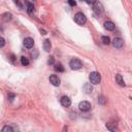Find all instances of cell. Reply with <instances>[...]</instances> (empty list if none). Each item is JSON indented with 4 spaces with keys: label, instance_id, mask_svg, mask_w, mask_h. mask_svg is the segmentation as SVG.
I'll return each instance as SVG.
<instances>
[{
    "label": "cell",
    "instance_id": "1",
    "mask_svg": "<svg viewBox=\"0 0 132 132\" xmlns=\"http://www.w3.org/2000/svg\"><path fill=\"white\" fill-rule=\"evenodd\" d=\"M74 22H75L77 25L82 26V25L86 24L87 18H86V15H85L82 12H77V13H75V15H74Z\"/></svg>",
    "mask_w": 132,
    "mask_h": 132
},
{
    "label": "cell",
    "instance_id": "2",
    "mask_svg": "<svg viewBox=\"0 0 132 132\" xmlns=\"http://www.w3.org/2000/svg\"><path fill=\"white\" fill-rule=\"evenodd\" d=\"M69 66L72 70H78L82 67V63L79 59H76V58H73L72 60H70L69 62Z\"/></svg>",
    "mask_w": 132,
    "mask_h": 132
},
{
    "label": "cell",
    "instance_id": "3",
    "mask_svg": "<svg viewBox=\"0 0 132 132\" xmlns=\"http://www.w3.org/2000/svg\"><path fill=\"white\" fill-rule=\"evenodd\" d=\"M89 79H90V82H91V84H93V85H98V84L100 82V80H101V76H100V74H99L98 72L93 71V72L90 73Z\"/></svg>",
    "mask_w": 132,
    "mask_h": 132
},
{
    "label": "cell",
    "instance_id": "4",
    "mask_svg": "<svg viewBox=\"0 0 132 132\" xmlns=\"http://www.w3.org/2000/svg\"><path fill=\"white\" fill-rule=\"evenodd\" d=\"M94 6H93V10H94V12L96 13V14H101L102 12H103V6H102V4H101V2H99V1H95L94 3Z\"/></svg>",
    "mask_w": 132,
    "mask_h": 132
},
{
    "label": "cell",
    "instance_id": "5",
    "mask_svg": "<svg viewBox=\"0 0 132 132\" xmlns=\"http://www.w3.org/2000/svg\"><path fill=\"white\" fill-rule=\"evenodd\" d=\"M78 107L81 111H88L91 108V104H90L89 101H81V102H79Z\"/></svg>",
    "mask_w": 132,
    "mask_h": 132
},
{
    "label": "cell",
    "instance_id": "6",
    "mask_svg": "<svg viewBox=\"0 0 132 132\" xmlns=\"http://www.w3.org/2000/svg\"><path fill=\"white\" fill-rule=\"evenodd\" d=\"M112 45L116 47V48H122L124 46V40L120 37H117L112 40Z\"/></svg>",
    "mask_w": 132,
    "mask_h": 132
},
{
    "label": "cell",
    "instance_id": "7",
    "mask_svg": "<svg viewBox=\"0 0 132 132\" xmlns=\"http://www.w3.org/2000/svg\"><path fill=\"white\" fill-rule=\"evenodd\" d=\"M50 82H51L53 86L58 87V86H60V78L58 77V75L52 74V75L50 76Z\"/></svg>",
    "mask_w": 132,
    "mask_h": 132
},
{
    "label": "cell",
    "instance_id": "8",
    "mask_svg": "<svg viewBox=\"0 0 132 132\" xmlns=\"http://www.w3.org/2000/svg\"><path fill=\"white\" fill-rule=\"evenodd\" d=\"M24 45H25V47H27V48H31L33 45H34V40H33V38H31V37H26L25 39H24Z\"/></svg>",
    "mask_w": 132,
    "mask_h": 132
},
{
    "label": "cell",
    "instance_id": "9",
    "mask_svg": "<svg viewBox=\"0 0 132 132\" xmlns=\"http://www.w3.org/2000/svg\"><path fill=\"white\" fill-rule=\"evenodd\" d=\"M60 102H61V104H62L64 107H68V106H70V104H71V100H70V98L67 97V96H63V97L60 99Z\"/></svg>",
    "mask_w": 132,
    "mask_h": 132
},
{
    "label": "cell",
    "instance_id": "10",
    "mask_svg": "<svg viewBox=\"0 0 132 132\" xmlns=\"http://www.w3.org/2000/svg\"><path fill=\"white\" fill-rule=\"evenodd\" d=\"M104 28H105L106 30H108V31H112V30H114L116 25H114L112 22L107 21V22H105V23H104Z\"/></svg>",
    "mask_w": 132,
    "mask_h": 132
},
{
    "label": "cell",
    "instance_id": "11",
    "mask_svg": "<svg viewBox=\"0 0 132 132\" xmlns=\"http://www.w3.org/2000/svg\"><path fill=\"white\" fill-rule=\"evenodd\" d=\"M51 47H52V44H51L50 39H45V40L43 41V50H44L45 52H50Z\"/></svg>",
    "mask_w": 132,
    "mask_h": 132
},
{
    "label": "cell",
    "instance_id": "12",
    "mask_svg": "<svg viewBox=\"0 0 132 132\" xmlns=\"http://www.w3.org/2000/svg\"><path fill=\"white\" fill-rule=\"evenodd\" d=\"M116 80H117V82L121 87H125V82H124V79H123V77H122L121 74H116Z\"/></svg>",
    "mask_w": 132,
    "mask_h": 132
},
{
    "label": "cell",
    "instance_id": "13",
    "mask_svg": "<svg viewBox=\"0 0 132 132\" xmlns=\"http://www.w3.org/2000/svg\"><path fill=\"white\" fill-rule=\"evenodd\" d=\"M27 11L29 14H32L34 12V5L30 2H27Z\"/></svg>",
    "mask_w": 132,
    "mask_h": 132
},
{
    "label": "cell",
    "instance_id": "14",
    "mask_svg": "<svg viewBox=\"0 0 132 132\" xmlns=\"http://www.w3.org/2000/svg\"><path fill=\"white\" fill-rule=\"evenodd\" d=\"M21 64H22L23 66H28V65L30 64V61H29L28 58H26V57H21Z\"/></svg>",
    "mask_w": 132,
    "mask_h": 132
},
{
    "label": "cell",
    "instance_id": "15",
    "mask_svg": "<svg viewBox=\"0 0 132 132\" xmlns=\"http://www.w3.org/2000/svg\"><path fill=\"white\" fill-rule=\"evenodd\" d=\"M55 70L58 71V72H63V71H64V67H63V65H62L61 63H58V64H56V66H55Z\"/></svg>",
    "mask_w": 132,
    "mask_h": 132
},
{
    "label": "cell",
    "instance_id": "16",
    "mask_svg": "<svg viewBox=\"0 0 132 132\" xmlns=\"http://www.w3.org/2000/svg\"><path fill=\"white\" fill-rule=\"evenodd\" d=\"M1 132H14V131H13V129H12V127H11V126L6 125V126H4V127L2 128Z\"/></svg>",
    "mask_w": 132,
    "mask_h": 132
},
{
    "label": "cell",
    "instance_id": "17",
    "mask_svg": "<svg viewBox=\"0 0 132 132\" xmlns=\"http://www.w3.org/2000/svg\"><path fill=\"white\" fill-rule=\"evenodd\" d=\"M101 41L103 44H109L110 43V39L108 36H102L101 37Z\"/></svg>",
    "mask_w": 132,
    "mask_h": 132
},
{
    "label": "cell",
    "instance_id": "18",
    "mask_svg": "<svg viewBox=\"0 0 132 132\" xmlns=\"http://www.w3.org/2000/svg\"><path fill=\"white\" fill-rule=\"evenodd\" d=\"M106 128H107V129H109L111 132H118V129H117V127L112 126L111 124H106Z\"/></svg>",
    "mask_w": 132,
    "mask_h": 132
},
{
    "label": "cell",
    "instance_id": "19",
    "mask_svg": "<svg viewBox=\"0 0 132 132\" xmlns=\"http://www.w3.org/2000/svg\"><path fill=\"white\" fill-rule=\"evenodd\" d=\"M85 89L87 90L86 93H91V92H92V87H91V85H86V86H85Z\"/></svg>",
    "mask_w": 132,
    "mask_h": 132
},
{
    "label": "cell",
    "instance_id": "20",
    "mask_svg": "<svg viewBox=\"0 0 132 132\" xmlns=\"http://www.w3.org/2000/svg\"><path fill=\"white\" fill-rule=\"evenodd\" d=\"M4 45H5V40H4L3 37L0 36V47H3Z\"/></svg>",
    "mask_w": 132,
    "mask_h": 132
},
{
    "label": "cell",
    "instance_id": "21",
    "mask_svg": "<svg viewBox=\"0 0 132 132\" xmlns=\"http://www.w3.org/2000/svg\"><path fill=\"white\" fill-rule=\"evenodd\" d=\"M54 62H55L54 57H50V59H48V61H47V64H48V65H53Z\"/></svg>",
    "mask_w": 132,
    "mask_h": 132
},
{
    "label": "cell",
    "instance_id": "22",
    "mask_svg": "<svg viewBox=\"0 0 132 132\" xmlns=\"http://www.w3.org/2000/svg\"><path fill=\"white\" fill-rule=\"evenodd\" d=\"M8 99H9L10 101H12V100L14 99V94H11V93L8 94Z\"/></svg>",
    "mask_w": 132,
    "mask_h": 132
},
{
    "label": "cell",
    "instance_id": "23",
    "mask_svg": "<svg viewBox=\"0 0 132 132\" xmlns=\"http://www.w3.org/2000/svg\"><path fill=\"white\" fill-rule=\"evenodd\" d=\"M68 3H69V5H71V6H75V5H76V2H75V1H72V0H69Z\"/></svg>",
    "mask_w": 132,
    "mask_h": 132
},
{
    "label": "cell",
    "instance_id": "24",
    "mask_svg": "<svg viewBox=\"0 0 132 132\" xmlns=\"http://www.w3.org/2000/svg\"><path fill=\"white\" fill-rule=\"evenodd\" d=\"M10 61H11V63H14V55H10Z\"/></svg>",
    "mask_w": 132,
    "mask_h": 132
},
{
    "label": "cell",
    "instance_id": "25",
    "mask_svg": "<svg viewBox=\"0 0 132 132\" xmlns=\"http://www.w3.org/2000/svg\"><path fill=\"white\" fill-rule=\"evenodd\" d=\"M99 99H100L101 103H104V97H103V96H100V98H99Z\"/></svg>",
    "mask_w": 132,
    "mask_h": 132
}]
</instances>
